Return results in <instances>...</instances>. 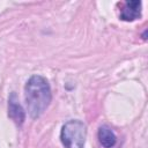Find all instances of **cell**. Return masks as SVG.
<instances>
[{
  "label": "cell",
  "instance_id": "2",
  "mask_svg": "<svg viewBox=\"0 0 148 148\" xmlns=\"http://www.w3.org/2000/svg\"><path fill=\"white\" fill-rule=\"evenodd\" d=\"M87 136V126L79 119L66 121L60 131V141L64 148H83Z\"/></svg>",
  "mask_w": 148,
  "mask_h": 148
},
{
  "label": "cell",
  "instance_id": "5",
  "mask_svg": "<svg viewBox=\"0 0 148 148\" xmlns=\"http://www.w3.org/2000/svg\"><path fill=\"white\" fill-rule=\"evenodd\" d=\"M97 138L103 148H112L117 143V136L108 125H102L98 128Z\"/></svg>",
  "mask_w": 148,
  "mask_h": 148
},
{
  "label": "cell",
  "instance_id": "4",
  "mask_svg": "<svg viewBox=\"0 0 148 148\" xmlns=\"http://www.w3.org/2000/svg\"><path fill=\"white\" fill-rule=\"evenodd\" d=\"M142 2L139 0H128L123 3L119 18L126 22H132L141 17Z\"/></svg>",
  "mask_w": 148,
  "mask_h": 148
},
{
  "label": "cell",
  "instance_id": "3",
  "mask_svg": "<svg viewBox=\"0 0 148 148\" xmlns=\"http://www.w3.org/2000/svg\"><path fill=\"white\" fill-rule=\"evenodd\" d=\"M8 117L17 127H21L25 119V112L15 92H10L8 97Z\"/></svg>",
  "mask_w": 148,
  "mask_h": 148
},
{
  "label": "cell",
  "instance_id": "1",
  "mask_svg": "<svg viewBox=\"0 0 148 148\" xmlns=\"http://www.w3.org/2000/svg\"><path fill=\"white\" fill-rule=\"evenodd\" d=\"M24 99L28 113L32 119L39 118L49 108L52 92L51 87L42 75H32L24 86Z\"/></svg>",
  "mask_w": 148,
  "mask_h": 148
}]
</instances>
